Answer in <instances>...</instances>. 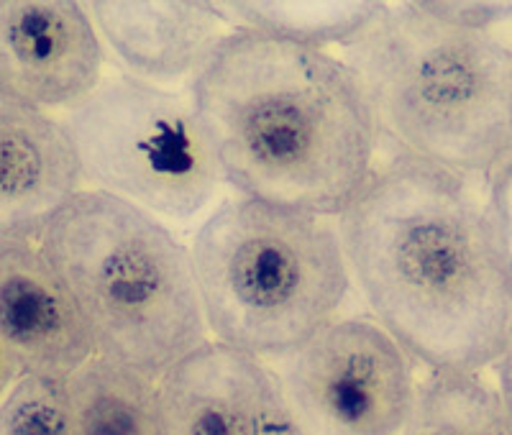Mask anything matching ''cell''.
Here are the masks:
<instances>
[{
  "mask_svg": "<svg viewBox=\"0 0 512 435\" xmlns=\"http://www.w3.org/2000/svg\"><path fill=\"white\" fill-rule=\"evenodd\" d=\"M372 320L431 372L479 374L512 338V285L474 180L390 157L336 218Z\"/></svg>",
  "mask_w": 512,
  "mask_h": 435,
  "instance_id": "cell-1",
  "label": "cell"
},
{
  "mask_svg": "<svg viewBox=\"0 0 512 435\" xmlns=\"http://www.w3.org/2000/svg\"><path fill=\"white\" fill-rule=\"evenodd\" d=\"M187 95L241 198L338 218L377 169L367 98L349 64L326 49L231 29Z\"/></svg>",
  "mask_w": 512,
  "mask_h": 435,
  "instance_id": "cell-2",
  "label": "cell"
},
{
  "mask_svg": "<svg viewBox=\"0 0 512 435\" xmlns=\"http://www.w3.org/2000/svg\"><path fill=\"white\" fill-rule=\"evenodd\" d=\"M344 62L395 157L469 180L512 157V44L500 31L456 24L433 0L395 3Z\"/></svg>",
  "mask_w": 512,
  "mask_h": 435,
  "instance_id": "cell-3",
  "label": "cell"
},
{
  "mask_svg": "<svg viewBox=\"0 0 512 435\" xmlns=\"http://www.w3.org/2000/svg\"><path fill=\"white\" fill-rule=\"evenodd\" d=\"M36 246L70 292L95 356L162 382L210 341L190 246L154 215L80 190Z\"/></svg>",
  "mask_w": 512,
  "mask_h": 435,
  "instance_id": "cell-4",
  "label": "cell"
},
{
  "mask_svg": "<svg viewBox=\"0 0 512 435\" xmlns=\"http://www.w3.org/2000/svg\"><path fill=\"white\" fill-rule=\"evenodd\" d=\"M190 256L210 341L264 361L333 323L351 292L336 218L264 200H221Z\"/></svg>",
  "mask_w": 512,
  "mask_h": 435,
  "instance_id": "cell-5",
  "label": "cell"
},
{
  "mask_svg": "<svg viewBox=\"0 0 512 435\" xmlns=\"http://www.w3.org/2000/svg\"><path fill=\"white\" fill-rule=\"evenodd\" d=\"M85 190L190 223L216 208L223 180L190 95L108 72L88 98L59 118Z\"/></svg>",
  "mask_w": 512,
  "mask_h": 435,
  "instance_id": "cell-6",
  "label": "cell"
},
{
  "mask_svg": "<svg viewBox=\"0 0 512 435\" xmlns=\"http://www.w3.org/2000/svg\"><path fill=\"white\" fill-rule=\"evenodd\" d=\"M282 384L310 435H405L415 361L372 318H336L282 359Z\"/></svg>",
  "mask_w": 512,
  "mask_h": 435,
  "instance_id": "cell-7",
  "label": "cell"
},
{
  "mask_svg": "<svg viewBox=\"0 0 512 435\" xmlns=\"http://www.w3.org/2000/svg\"><path fill=\"white\" fill-rule=\"evenodd\" d=\"M105 44L75 0H0V87L39 111H70L103 82Z\"/></svg>",
  "mask_w": 512,
  "mask_h": 435,
  "instance_id": "cell-8",
  "label": "cell"
},
{
  "mask_svg": "<svg viewBox=\"0 0 512 435\" xmlns=\"http://www.w3.org/2000/svg\"><path fill=\"white\" fill-rule=\"evenodd\" d=\"M172 435H310L277 369L208 341L162 377Z\"/></svg>",
  "mask_w": 512,
  "mask_h": 435,
  "instance_id": "cell-9",
  "label": "cell"
},
{
  "mask_svg": "<svg viewBox=\"0 0 512 435\" xmlns=\"http://www.w3.org/2000/svg\"><path fill=\"white\" fill-rule=\"evenodd\" d=\"M0 343L21 374L70 379L95 356L70 292L34 241L0 238Z\"/></svg>",
  "mask_w": 512,
  "mask_h": 435,
  "instance_id": "cell-10",
  "label": "cell"
},
{
  "mask_svg": "<svg viewBox=\"0 0 512 435\" xmlns=\"http://www.w3.org/2000/svg\"><path fill=\"white\" fill-rule=\"evenodd\" d=\"M85 190L62 121L0 87V238L39 241Z\"/></svg>",
  "mask_w": 512,
  "mask_h": 435,
  "instance_id": "cell-11",
  "label": "cell"
},
{
  "mask_svg": "<svg viewBox=\"0 0 512 435\" xmlns=\"http://www.w3.org/2000/svg\"><path fill=\"white\" fill-rule=\"evenodd\" d=\"M85 6L123 72L164 87L195 75L231 31L216 3L200 0H95Z\"/></svg>",
  "mask_w": 512,
  "mask_h": 435,
  "instance_id": "cell-12",
  "label": "cell"
},
{
  "mask_svg": "<svg viewBox=\"0 0 512 435\" xmlns=\"http://www.w3.org/2000/svg\"><path fill=\"white\" fill-rule=\"evenodd\" d=\"M77 435H172L162 384L128 366L93 356L70 379Z\"/></svg>",
  "mask_w": 512,
  "mask_h": 435,
  "instance_id": "cell-13",
  "label": "cell"
},
{
  "mask_svg": "<svg viewBox=\"0 0 512 435\" xmlns=\"http://www.w3.org/2000/svg\"><path fill=\"white\" fill-rule=\"evenodd\" d=\"M218 13L231 29L259 31L280 39L326 49L328 44H344L359 39L384 13L387 3H216Z\"/></svg>",
  "mask_w": 512,
  "mask_h": 435,
  "instance_id": "cell-14",
  "label": "cell"
},
{
  "mask_svg": "<svg viewBox=\"0 0 512 435\" xmlns=\"http://www.w3.org/2000/svg\"><path fill=\"white\" fill-rule=\"evenodd\" d=\"M405 435H512V420L500 389L482 374L431 372Z\"/></svg>",
  "mask_w": 512,
  "mask_h": 435,
  "instance_id": "cell-15",
  "label": "cell"
},
{
  "mask_svg": "<svg viewBox=\"0 0 512 435\" xmlns=\"http://www.w3.org/2000/svg\"><path fill=\"white\" fill-rule=\"evenodd\" d=\"M0 435H77L67 379L21 374L0 400Z\"/></svg>",
  "mask_w": 512,
  "mask_h": 435,
  "instance_id": "cell-16",
  "label": "cell"
},
{
  "mask_svg": "<svg viewBox=\"0 0 512 435\" xmlns=\"http://www.w3.org/2000/svg\"><path fill=\"white\" fill-rule=\"evenodd\" d=\"M487 210L512 285V157L487 180Z\"/></svg>",
  "mask_w": 512,
  "mask_h": 435,
  "instance_id": "cell-17",
  "label": "cell"
},
{
  "mask_svg": "<svg viewBox=\"0 0 512 435\" xmlns=\"http://www.w3.org/2000/svg\"><path fill=\"white\" fill-rule=\"evenodd\" d=\"M495 366H497V389H500V397L502 402H505L507 415H510L512 420V338Z\"/></svg>",
  "mask_w": 512,
  "mask_h": 435,
  "instance_id": "cell-18",
  "label": "cell"
},
{
  "mask_svg": "<svg viewBox=\"0 0 512 435\" xmlns=\"http://www.w3.org/2000/svg\"><path fill=\"white\" fill-rule=\"evenodd\" d=\"M18 377H21V372H18L16 361L11 359L6 346L0 343V400L6 397V392L13 387V382H16Z\"/></svg>",
  "mask_w": 512,
  "mask_h": 435,
  "instance_id": "cell-19",
  "label": "cell"
}]
</instances>
